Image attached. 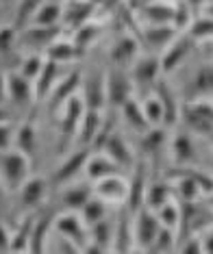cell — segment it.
<instances>
[{
    "mask_svg": "<svg viewBox=\"0 0 213 254\" xmlns=\"http://www.w3.org/2000/svg\"><path fill=\"white\" fill-rule=\"evenodd\" d=\"M143 105V111H146V118L148 122H150V126H163V105H161V100L157 96H148L146 100L142 102Z\"/></svg>",
    "mask_w": 213,
    "mask_h": 254,
    "instance_id": "cell-41",
    "label": "cell"
},
{
    "mask_svg": "<svg viewBox=\"0 0 213 254\" xmlns=\"http://www.w3.org/2000/svg\"><path fill=\"white\" fill-rule=\"evenodd\" d=\"M61 67H63L61 63H57V61H53V59H48V57H46L42 72H39V76L33 80V85H35V100H44V98L53 91V87L59 83L61 76H63Z\"/></svg>",
    "mask_w": 213,
    "mask_h": 254,
    "instance_id": "cell-17",
    "label": "cell"
},
{
    "mask_svg": "<svg viewBox=\"0 0 213 254\" xmlns=\"http://www.w3.org/2000/svg\"><path fill=\"white\" fill-rule=\"evenodd\" d=\"M53 222H55L53 211H44V215L35 217L33 233H31V244H28V252H44L46 250V241H48V233L53 230Z\"/></svg>",
    "mask_w": 213,
    "mask_h": 254,
    "instance_id": "cell-26",
    "label": "cell"
},
{
    "mask_svg": "<svg viewBox=\"0 0 213 254\" xmlns=\"http://www.w3.org/2000/svg\"><path fill=\"white\" fill-rule=\"evenodd\" d=\"M133 230H135V244L140 246L142 250H150V246L154 244V239H157V235L161 230V222H159L157 213L146 209V206L140 209L135 213Z\"/></svg>",
    "mask_w": 213,
    "mask_h": 254,
    "instance_id": "cell-8",
    "label": "cell"
},
{
    "mask_svg": "<svg viewBox=\"0 0 213 254\" xmlns=\"http://www.w3.org/2000/svg\"><path fill=\"white\" fill-rule=\"evenodd\" d=\"M15 146H18L20 152H24L31 157L35 152V146H37V135H35V128L33 124H22L18 130H15Z\"/></svg>",
    "mask_w": 213,
    "mask_h": 254,
    "instance_id": "cell-38",
    "label": "cell"
},
{
    "mask_svg": "<svg viewBox=\"0 0 213 254\" xmlns=\"http://www.w3.org/2000/svg\"><path fill=\"white\" fill-rule=\"evenodd\" d=\"M42 4H44V0H20L18 11H15V26L24 28L28 22H33V18H35V13Z\"/></svg>",
    "mask_w": 213,
    "mask_h": 254,
    "instance_id": "cell-39",
    "label": "cell"
},
{
    "mask_svg": "<svg viewBox=\"0 0 213 254\" xmlns=\"http://www.w3.org/2000/svg\"><path fill=\"white\" fill-rule=\"evenodd\" d=\"M15 139V132L11 128V124H0V152H4V150H9L11 141Z\"/></svg>",
    "mask_w": 213,
    "mask_h": 254,
    "instance_id": "cell-47",
    "label": "cell"
},
{
    "mask_svg": "<svg viewBox=\"0 0 213 254\" xmlns=\"http://www.w3.org/2000/svg\"><path fill=\"white\" fill-rule=\"evenodd\" d=\"M33 224H35V217H26L22 219V224L15 228V233L11 235V252H24L28 250V244H31V233H33Z\"/></svg>",
    "mask_w": 213,
    "mask_h": 254,
    "instance_id": "cell-35",
    "label": "cell"
},
{
    "mask_svg": "<svg viewBox=\"0 0 213 254\" xmlns=\"http://www.w3.org/2000/svg\"><path fill=\"white\" fill-rule=\"evenodd\" d=\"M9 118H11V111H7V107L4 105H0V124L9 122Z\"/></svg>",
    "mask_w": 213,
    "mask_h": 254,
    "instance_id": "cell-51",
    "label": "cell"
},
{
    "mask_svg": "<svg viewBox=\"0 0 213 254\" xmlns=\"http://www.w3.org/2000/svg\"><path fill=\"white\" fill-rule=\"evenodd\" d=\"M176 35H178V31L172 24H148L142 33V39L148 48L154 50V53H163V48Z\"/></svg>",
    "mask_w": 213,
    "mask_h": 254,
    "instance_id": "cell-20",
    "label": "cell"
},
{
    "mask_svg": "<svg viewBox=\"0 0 213 254\" xmlns=\"http://www.w3.org/2000/svg\"><path fill=\"white\" fill-rule=\"evenodd\" d=\"M209 206H211V209H213V193L209 195Z\"/></svg>",
    "mask_w": 213,
    "mask_h": 254,
    "instance_id": "cell-55",
    "label": "cell"
},
{
    "mask_svg": "<svg viewBox=\"0 0 213 254\" xmlns=\"http://www.w3.org/2000/svg\"><path fill=\"white\" fill-rule=\"evenodd\" d=\"M146 189H148L146 163L140 161V163L133 165V176L129 181V200H126V206L133 213L143 209V204H146Z\"/></svg>",
    "mask_w": 213,
    "mask_h": 254,
    "instance_id": "cell-13",
    "label": "cell"
},
{
    "mask_svg": "<svg viewBox=\"0 0 213 254\" xmlns=\"http://www.w3.org/2000/svg\"><path fill=\"white\" fill-rule=\"evenodd\" d=\"M152 94L161 100V105H163V124L165 126H174L178 122V111H181V105H178L174 91L170 89V85L165 83V80H157V85H154Z\"/></svg>",
    "mask_w": 213,
    "mask_h": 254,
    "instance_id": "cell-23",
    "label": "cell"
},
{
    "mask_svg": "<svg viewBox=\"0 0 213 254\" xmlns=\"http://www.w3.org/2000/svg\"><path fill=\"white\" fill-rule=\"evenodd\" d=\"M183 2H187V4H189V7H192L194 11H196V9H203V7H205V0H183Z\"/></svg>",
    "mask_w": 213,
    "mask_h": 254,
    "instance_id": "cell-52",
    "label": "cell"
},
{
    "mask_svg": "<svg viewBox=\"0 0 213 254\" xmlns=\"http://www.w3.org/2000/svg\"><path fill=\"white\" fill-rule=\"evenodd\" d=\"M4 189H7V187H4V183H2V178H0V200H2V193H4Z\"/></svg>",
    "mask_w": 213,
    "mask_h": 254,
    "instance_id": "cell-54",
    "label": "cell"
},
{
    "mask_svg": "<svg viewBox=\"0 0 213 254\" xmlns=\"http://www.w3.org/2000/svg\"><path fill=\"white\" fill-rule=\"evenodd\" d=\"M161 59L154 55H143L137 57V61L133 63V72H131V78H133V87L135 89H143V91H152L157 80L161 76Z\"/></svg>",
    "mask_w": 213,
    "mask_h": 254,
    "instance_id": "cell-6",
    "label": "cell"
},
{
    "mask_svg": "<svg viewBox=\"0 0 213 254\" xmlns=\"http://www.w3.org/2000/svg\"><path fill=\"white\" fill-rule=\"evenodd\" d=\"M44 61H46V57H42L39 53H33V55H28L24 61H22V65H20V74H24L26 78H31V80H35L39 76V72H42V67H44Z\"/></svg>",
    "mask_w": 213,
    "mask_h": 254,
    "instance_id": "cell-43",
    "label": "cell"
},
{
    "mask_svg": "<svg viewBox=\"0 0 213 254\" xmlns=\"http://www.w3.org/2000/svg\"><path fill=\"white\" fill-rule=\"evenodd\" d=\"M203 11H205V15H211V18H213V0H211V2H207V4H205Z\"/></svg>",
    "mask_w": 213,
    "mask_h": 254,
    "instance_id": "cell-53",
    "label": "cell"
},
{
    "mask_svg": "<svg viewBox=\"0 0 213 254\" xmlns=\"http://www.w3.org/2000/svg\"><path fill=\"white\" fill-rule=\"evenodd\" d=\"M18 26H0V55H9L18 42Z\"/></svg>",
    "mask_w": 213,
    "mask_h": 254,
    "instance_id": "cell-46",
    "label": "cell"
},
{
    "mask_svg": "<svg viewBox=\"0 0 213 254\" xmlns=\"http://www.w3.org/2000/svg\"><path fill=\"white\" fill-rule=\"evenodd\" d=\"M120 111H122L126 124H129L133 130H137V132H142L143 135V132L150 128V122H148V118H146L143 105L142 102H137V98H129V100L120 107Z\"/></svg>",
    "mask_w": 213,
    "mask_h": 254,
    "instance_id": "cell-28",
    "label": "cell"
},
{
    "mask_svg": "<svg viewBox=\"0 0 213 254\" xmlns=\"http://www.w3.org/2000/svg\"><path fill=\"white\" fill-rule=\"evenodd\" d=\"M46 191H48V183L44 181L42 176H28L26 183L18 189V198H20V204L24 209H37L42 206V202L46 198Z\"/></svg>",
    "mask_w": 213,
    "mask_h": 254,
    "instance_id": "cell-18",
    "label": "cell"
},
{
    "mask_svg": "<svg viewBox=\"0 0 213 254\" xmlns=\"http://www.w3.org/2000/svg\"><path fill=\"white\" fill-rule=\"evenodd\" d=\"M133 78H131L129 67L113 65L107 74V102L120 109L129 98H133Z\"/></svg>",
    "mask_w": 213,
    "mask_h": 254,
    "instance_id": "cell-5",
    "label": "cell"
},
{
    "mask_svg": "<svg viewBox=\"0 0 213 254\" xmlns=\"http://www.w3.org/2000/svg\"><path fill=\"white\" fill-rule=\"evenodd\" d=\"M94 193L105 200L107 204H126V200H129V181H124L120 174L107 176L96 183Z\"/></svg>",
    "mask_w": 213,
    "mask_h": 254,
    "instance_id": "cell-12",
    "label": "cell"
},
{
    "mask_svg": "<svg viewBox=\"0 0 213 254\" xmlns=\"http://www.w3.org/2000/svg\"><path fill=\"white\" fill-rule=\"evenodd\" d=\"M53 230L57 235H63V237H68V239H72L80 250H83L89 241V226L85 224V219L80 217L78 211H66V213L55 215Z\"/></svg>",
    "mask_w": 213,
    "mask_h": 254,
    "instance_id": "cell-4",
    "label": "cell"
},
{
    "mask_svg": "<svg viewBox=\"0 0 213 254\" xmlns=\"http://www.w3.org/2000/svg\"><path fill=\"white\" fill-rule=\"evenodd\" d=\"M189 35L196 42V39H213V18L211 15H200V18H194L192 26H189Z\"/></svg>",
    "mask_w": 213,
    "mask_h": 254,
    "instance_id": "cell-40",
    "label": "cell"
},
{
    "mask_svg": "<svg viewBox=\"0 0 213 254\" xmlns=\"http://www.w3.org/2000/svg\"><path fill=\"white\" fill-rule=\"evenodd\" d=\"M4 98H7V76L0 74V105L4 102Z\"/></svg>",
    "mask_w": 213,
    "mask_h": 254,
    "instance_id": "cell-50",
    "label": "cell"
},
{
    "mask_svg": "<svg viewBox=\"0 0 213 254\" xmlns=\"http://www.w3.org/2000/svg\"><path fill=\"white\" fill-rule=\"evenodd\" d=\"M83 102L87 109H98V111L105 109V105H107V76H96V74H91L89 78H85Z\"/></svg>",
    "mask_w": 213,
    "mask_h": 254,
    "instance_id": "cell-22",
    "label": "cell"
},
{
    "mask_svg": "<svg viewBox=\"0 0 213 254\" xmlns=\"http://www.w3.org/2000/svg\"><path fill=\"white\" fill-rule=\"evenodd\" d=\"M91 198H94V187H89L87 183H80V185H74V187L63 191L61 206L66 211H78L80 213V209H83Z\"/></svg>",
    "mask_w": 213,
    "mask_h": 254,
    "instance_id": "cell-27",
    "label": "cell"
},
{
    "mask_svg": "<svg viewBox=\"0 0 213 254\" xmlns=\"http://www.w3.org/2000/svg\"><path fill=\"white\" fill-rule=\"evenodd\" d=\"M89 154H91V148H83V146H80L78 150H74L70 157H68L59 167H57V172L53 176V185H57V187H59V185H66V183L74 181L80 172H85V165H87Z\"/></svg>",
    "mask_w": 213,
    "mask_h": 254,
    "instance_id": "cell-11",
    "label": "cell"
},
{
    "mask_svg": "<svg viewBox=\"0 0 213 254\" xmlns=\"http://www.w3.org/2000/svg\"><path fill=\"white\" fill-rule=\"evenodd\" d=\"M50 2H63V0H50Z\"/></svg>",
    "mask_w": 213,
    "mask_h": 254,
    "instance_id": "cell-56",
    "label": "cell"
},
{
    "mask_svg": "<svg viewBox=\"0 0 213 254\" xmlns=\"http://www.w3.org/2000/svg\"><path fill=\"white\" fill-rule=\"evenodd\" d=\"M109 215V209H107V202L102 198H98L94 193V198H91L87 204L80 209V217L85 219V224L87 226H94L96 222H100V219H105Z\"/></svg>",
    "mask_w": 213,
    "mask_h": 254,
    "instance_id": "cell-36",
    "label": "cell"
},
{
    "mask_svg": "<svg viewBox=\"0 0 213 254\" xmlns=\"http://www.w3.org/2000/svg\"><path fill=\"white\" fill-rule=\"evenodd\" d=\"M31 174V159L20 150L0 152V178L9 191H18Z\"/></svg>",
    "mask_w": 213,
    "mask_h": 254,
    "instance_id": "cell-1",
    "label": "cell"
},
{
    "mask_svg": "<svg viewBox=\"0 0 213 254\" xmlns=\"http://www.w3.org/2000/svg\"><path fill=\"white\" fill-rule=\"evenodd\" d=\"M102 128V118H100V111L98 109H87L80 120V126H78V143L83 148H91L98 137V132Z\"/></svg>",
    "mask_w": 213,
    "mask_h": 254,
    "instance_id": "cell-24",
    "label": "cell"
},
{
    "mask_svg": "<svg viewBox=\"0 0 213 254\" xmlns=\"http://www.w3.org/2000/svg\"><path fill=\"white\" fill-rule=\"evenodd\" d=\"M174 235H176V230L161 226L157 239H154V244L150 246V250L152 252H170V250H174V241H176Z\"/></svg>",
    "mask_w": 213,
    "mask_h": 254,
    "instance_id": "cell-44",
    "label": "cell"
},
{
    "mask_svg": "<svg viewBox=\"0 0 213 254\" xmlns=\"http://www.w3.org/2000/svg\"><path fill=\"white\" fill-rule=\"evenodd\" d=\"M181 118L185 120L187 128L200 135L213 132V102L211 100H189L181 109Z\"/></svg>",
    "mask_w": 213,
    "mask_h": 254,
    "instance_id": "cell-3",
    "label": "cell"
},
{
    "mask_svg": "<svg viewBox=\"0 0 213 254\" xmlns=\"http://www.w3.org/2000/svg\"><path fill=\"white\" fill-rule=\"evenodd\" d=\"M192 11H194V9L189 7L187 2H183V0L174 7V20H172V26H174L178 33L189 31V26H192V22H194Z\"/></svg>",
    "mask_w": 213,
    "mask_h": 254,
    "instance_id": "cell-42",
    "label": "cell"
},
{
    "mask_svg": "<svg viewBox=\"0 0 213 254\" xmlns=\"http://www.w3.org/2000/svg\"><path fill=\"white\" fill-rule=\"evenodd\" d=\"M0 252H11V233L0 224Z\"/></svg>",
    "mask_w": 213,
    "mask_h": 254,
    "instance_id": "cell-48",
    "label": "cell"
},
{
    "mask_svg": "<svg viewBox=\"0 0 213 254\" xmlns=\"http://www.w3.org/2000/svg\"><path fill=\"white\" fill-rule=\"evenodd\" d=\"M170 152L176 165H187L196 159V148H194V139L189 137V132H178L172 137L170 143Z\"/></svg>",
    "mask_w": 213,
    "mask_h": 254,
    "instance_id": "cell-29",
    "label": "cell"
},
{
    "mask_svg": "<svg viewBox=\"0 0 213 254\" xmlns=\"http://www.w3.org/2000/svg\"><path fill=\"white\" fill-rule=\"evenodd\" d=\"M172 193H174V187H172L170 181H154V183H148V189H146V209L150 211H159L165 202L172 200Z\"/></svg>",
    "mask_w": 213,
    "mask_h": 254,
    "instance_id": "cell-30",
    "label": "cell"
},
{
    "mask_svg": "<svg viewBox=\"0 0 213 254\" xmlns=\"http://www.w3.org/2000/svg\"><path fill=\"white\" fill-rule=\"evenodd\" d=\"M98 37V26H94V24H80L78 28H76V35H74V44L78 46L80 50H85L87 46L94 42V39Z\"/></svg>",
    "mask_w": 213,
    "mask_h": 254,
    "instance_id": "cell-45",
    "label": "cell"
},
{
    "mask_svg": "<svg viewBox=\"0 0 213 254\" xmlns=\"http://www.w3.org/2000/svg\"><path fill=\"white\" fill-rule=\"evenodd\" d=\"M7 98L15 109H28L35 102V85L20 72L7 74Z\"/></svg>",
    "mask_w": 213,
    "mask_h": 254,
    "instance_id": "cell-7",
    "label": "cell"
},
{
    "mask_svg": "<svg viewBox=\"0 0 213 254\" xmlns=\"http://www.w3.org/2000/svg\"><path fill=\"white\" fill-rule=\"evenodd\" d=\"M85 111H87V107H85L83 98H78V96L70 98L63 105L61 124H59V150H66L78 137V126H80V120H83Z\"/></svg>",
    "mask_w": 213,
    "mask_h": 254,
    "instance_id": "cell-2",
    "label": "cell"
},
{
    "mask_svg": "<svg viewBox=\"0 0 213 254\" xmlns=\"http://www.w3.org/2000/svg\"><path fill=\"white\" fill-rule=\"evenodd\" d=\"M120 170H122V167L109 157L107 152H102V150L98 154H89L87 165H85V174H87V178L91 183H98V181H102V178H107V176L120 174Z\"/></svg>",
    "mask_w": 213,
    "mask_h": 254,
    "instance_id": "cell-19",
    "label": "cell"
},
{
    "mask_svg": "<svg viewBox=\"0 0 213 254\" xmlns=\"http://www.w3.org/2000/svg\"><path fill=\"white\" fill-rule=\"evenodd\" d=\"M192 46H194V39L192 35H178L172 39V42L163 48V53H161V70H163V74H170V72H174L178 65H181L183 61H185V57L189 55V50H192Z\"/></svg>",
    "mask_w": 213,
    "mask_h": 254,
    "instance_id": "cell-10",
    "label": "cell"
},
{
    "mask_svg": "<svg viewBox=\"0 0 213 254\" xmlns=\"http://www.w3.org/2000/svg\"><path fill=\"white\" fill-rule=\"evenodd\" d=\"M168 132H165L163 126H150L146 132H143V141L142 146L146 150L148 157H159L165 148V141H168Z\"/></svg>",
    "mask_w": 213,
    "mask_h": 254,
    "instance_id": "cell-33",
    "label": "cell"
},
{
    "mask_svg": "<svg viewBox=\"0 0 213 254\" xmlns=\"http://www.w3.org/2000/svg\"><path fill=\"white\" fill-rule=\"evenodd\" d=\"M213 98V63H203L198 70L194 72L189 80L187 102L189 100H209Z\"/></svg>",
    "mask_w": 213,
    "mask_h": 254,
    "instance_id": "cell-14",
    "label": "cell"
},
{
    "mask_svg": "<svg viewBox=\"0 0 213 254\" xmlns=\"http://www.w3.org/2000/svg\"><path fill=\"white\" fill-rule=\"evenodd\" d=\"M133 224H135V213L124 204V209L120 211V215H118V219H116V237H113V250L126 252V250H131V248H133V241H135Z\"/></svg>",
    "mask_w": 213,
    "mask_h": 254,
    "instance_id": "cell-15",
    "label": "cell"
},
{
    "mask_svg": "<svg viewBox=\"0 0 213 254\" xmlns=\"http://www.w3.org/2000/svg\"><path fill=\"white\" fill-rule=\"evenodd\" d=\"M200 239H203V252H213V228L205 230Z\"/></svg>",
    "mask_w": 213,
    "mask_h": 254,
    "instance_id": "cell-49",
    "label": "cell"
},
{
    "mask_svg": "<svg viewBox=\"0 0 213 254\" xmlns=\"http://www.w3.org/2000/svg\"><path fill=\"white\" fill-rule=\"evenodd\" d=\"M80 83H83V74L80 70H72L68 72L66 76H61V80L53 87V91L48 94V109L50 111H61L63 105H66L70 98L76 96V91L80 87Z\"/></svg>",
    "mask_w": 213,
    "mask_h": 254,
    "instance_id": "cell-9",
    "label": "cell"
},
{
    "mask_svg": "<svg viewBox=\"0 0 213 254\" xmlns=\"http://www.w3.org/2000/svg\"><path fill=\"white\" fill-rule=\"evenodd\" d=\"M102 152H107L116 163L126 170V167H133L135 165V157H133V150H131L129 141L122 137V132H113L107 137L105 146H102Z\"/></svg>",
    "mask_w": 213,
    "mask_h": 254,
    "instance_id": "cell-16",
    "label": "cell"
},
{
    "mask_svg": "<svg viewBox=\"0 0 213 254\" xmlns=\"http://www.w3.org/2000/svg\"><path fill=\"white\" fill-rule=\"evenodd\" d=\"M154 213H157L161 226L172 228V230H178V226H181V213H183V209H181V204H176L174 200L165 202V204L161 206L159 211H154Z\"/></svg>",
    "mask_w": 213,
    "mask_h": 254,
    "instance_id": "cell-37",
    "label": "cell"
},
{
    "mask_svg": "<svg viewBox=\"0 0 213 254\" xmlns=\"http://www.w3.org/2000/svg\"><path fill=\"white\" fill-rule=\"evenodd\" d=\"M143 20L148 24H172V20H174V7L170 2H163V0L148 2L143 7Z\"/></svg>",
    "mask_w": 213,
    "mask_h": 254,
    "instance_id": "cell-32",
    "label": "cell"
},
{
    "mask_svg": "<svg viewBox=\"0 0 213 254\" xmlns=\"http://www.w3.org/2000/svg\"><path fill=\"white\" fill-rule=\"evenodd\" d=\"M80 55H83V50H80L74 42H59V39H57L55 44H50L48 48H46V57L57 61V63H61V65L76 61Z\"/></svg>",
    "mask_w": 213,
    "mask_h": 254,
    "instance_id": "cell-31",
    "label": "cell"
},
{
    "mask_svg": "<svg viewBox=\"0 0 213 254\" xmlns=\"http://www.w3.org/2000/svg\"><path fill=\"white\" fill-rule=\"evenodd\" d=\"M137 53H140V42L131 35L120 37L111 48V63L118 67H133L137 61Z\"/></svg>",
    "mask_w": 213,
    "mask_h": 254,
    "instance_id": "cell-21",
    "label": "cell"
},
{
    "mask_svg": "<svg viewBox=\"0 0 213 254\" xmlns=\"http://www.w3.org/2000/svg\"><path fill=\"white\" fill-rule=\"evenodd\" d=\"M59 33H61L59 24H55V26H37L35 24L22 33V39H24L28 46H33L35 50H39V48H48L50 44H55L57 39H59Z\"/></svg>",
    "mask_w": 213,
    "mask_h": 254,
    "instance_id": "cell-25",
    "label": "cell"
},
{
    "mask_svg": "<svg viewBox=\"0 0 213 254\" xmlns=\"http://www.w3.org/2000/svg\"><path fill=\"white\" fill-rule=\"evenodd\" d=\"M63 18V7L61 2H44L39 11L35 13V18H33V24L37 26H55L59 24V20Z\"/></svg>",
    "mask_w": 213,
    "mask_h": 254,
    "instance_id": "cell-34",
    "label": "cell"
}]
</instances>
